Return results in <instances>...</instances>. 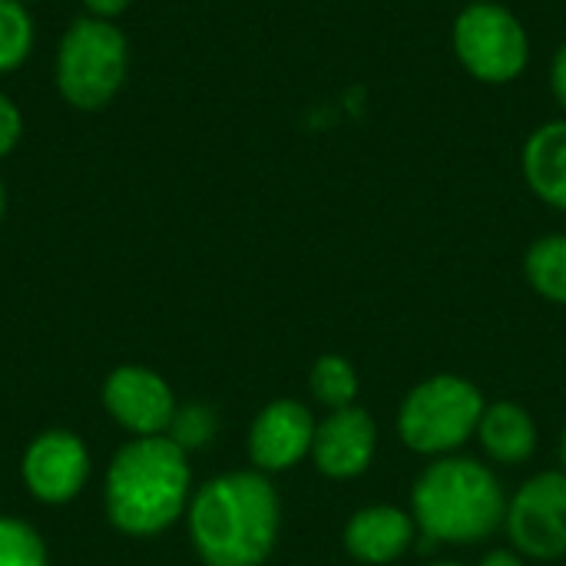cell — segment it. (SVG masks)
<instances>
[{
  "label": "cell",
  "instance_id": "cell-18",
  "mask_svg": "<svg viewBox=\"0 0 566 566\" xmlns=\"http://www.w3.org/2000/svg\"><path fill=\"white\" fill-rule=\"evenodd\" d=\"M0 566H46V547L30 524L0 517Z\"/></svg>",
  "mask_w": 566,
  "mask_h": 566
},
{
  "label": "cell",
  "instance_id": "cell-13",
  "mask_svg": "<svg viewBox=\"0 0 566 566\" xmlns=\"http://www.w3.org/2000/svg\"><path fill=\"white\" fill-rule=\"evenodd\" d=\"M521 166L531 192L541 202L566 212V116L537 126L527 136Z\"/></svg>",
  "mask_w": 566,
  "mask_h": 566
},
{
  "label": "cell",
  "instance_id": "cell-22",
  "mask_svg": "<svg viewBox=\"0 0 566 566\" xmlns=\"http://www.w3.org/2000/svg\"><path fill=\"white\" fill-rule=\"evenodd\" d=\"M133 0H83V7L90 10V17H103V20H113L119 17Z\"/></svg>",
  "mask_w": 566,
  "mask_h": 566
},
{
  "label": "cell",
  "instance_id": "cell-24",
  "mask_svg": "<svg viewBox=\"0 0 566 566\" xmlns=\"http://www.w3.org/2000/svg\"><path fill=\"white\" fill-rule=\"evenodd\" d=\"M557 458H560V464H564L566 471V428L560 431V444H557Z\"/></svg>",
  "mask_w": 566,
  "mask_h": 566
},
{
  "label": "cell",
  "instance_id": "cell-10",
  "mask_svg": "<svg viewBox=\"0 0 566 566\" xmlns=\"http://www.w3.org/2000/svg\"><path fill=\"white\" fill-rule=\"evenodd\" d=\"M315 418L302 401L279 398L265 405L249 428V458L262 474H279L295 468L312 454Z\"/></svg>",
  "mask_w": 566,
  "mask_h": 566
},
{
  "label": "cell",
  "instance_id": "cell-20",
  "mask_svg": "<svg viewBox=\"0 0 566 566\" xmlns=\"http://www.w3.org/2000/svg\"><path fill=\"white\" fill-rule=\"evenodd\" d=\"M20 136H23V116L17 103L7 93H0V159L17 149Z\"/></svg>",
  "mask_w": 566,
  "mask_h": 566
},
{
  "label": "cell",
  "instance_id": "cell-3",
  "mask_svg": "<svg viewBox=\"0 0 566 566\" xmlns=\"http://www.w3.org/2000/svg\"><path fill=\"white\" fill-rule=\"evenodd\" d=\"M411 517L428 544H478L504 524L507 497L488 464L448 454L415 481Z\"/></svg>",
  "mask_w": 566,
  "mask_h": 566
},
{
  "label": "cell",
  "instance_id": "cell-5",
  "mask_svg": "<svg viewBox=\"0 0 566 566\" xmlns=\"http://www.w3.org/2000/svg\"><path fill=\"white\" fill-rule=\"evenodd\" d=\"M484 395L461 375H434L408 391L398 408V438L428 458H448L464 448L481 424Z\"/></svg>",
  "mask_w": 566,
  "mask_h": 566
},
{
  "label": "cell",
  "instance_id": "cell-1",
  "mask_svg": "<svg viewBox=\"0 0 566 566\" xmlns=\"http://www.w3.org/2000/svg\"><path fill=\"white\" fill-rule=\"evenodd\" d=\"M282 504L262 471H229L189 501V537L206 566H262L275 551Z\"/></svg>",
  "mask_w": 566,
  "mask_h": 566
},
{
  "label": "cell",
  "instance_id": "cell-7",
  "mask_svg": "<svg viewBox=\"0 0 566 566\" xmlns=\"http://www.w3.org/2000/svg\"><path fill=\"white\" fill-rule=\"evenodd\" d=\"M507 537L521 557H566V471H544L507 501Z\"/></svg>",
  "mask_w": 566,
  "mask_h": 566
},
{
  "label": "cell",
  "instance_id": "cell-21",
  "mask_svg": "<svg viewBox=\"0 0 566 566\" xmlns=\"http://www.w3.org/2000/svg\"><path fill=\"white\" fill-rule=\"evenodd\" d=\"M551 90H554L560 109L566 113V43H560L557 53H554V63H551Z\"/></svg>",
  "mask_w": 566,
  "mask_h": 566
},
{
  "label": "cell",
  "instance_id": "cell-15",
  "mask_svg": "<svg viewBox=\"0 0 566 566\" xmlns=\"http://www.w3.org/2000/svg\"><path fill=\"white\" fill-rule=\"evenodd\" d=\"M524 275L541 298L566 305V232H551L531 242L524 255Z\"/></svg>",
  "mask_w": 566,
  "mask_h": 566
},
{
  "label": "cell",
  "instance_id": "cell-16",
  "mask_svg": "<svg viewBox=\"0 0 566 566\" xmlns=\"http://www.w3.org/2000/svg\"><path fill=\"white\" fill-rule=\"evenodd\" d=\"M308 388H312V395H315V401L322 408L342 411V408H352L355 398H358V371L342 355H322L312 365Z\"/></svg>",
  "mask_w": 566,
  "mask_h": 566
},
{
  "label": "cell",
  "instance_id": "cell-6",
  "mask_svg": "<svg viewBox=\"0 0 566 566\" xmlns=\"http://www.w3.org/2000/svg\"><path fill=\"white\" fill-rule=\"evenodd\" d=\"M451 46L461 66L491 86L517 80L531 63V36L517 13L501 3H471L454 17Z\"/></svg>",
  "mask_w": 566,
  "mask_h": 566
},
{
  "label": "cell",
  "instance_id": "cell-27",
  "mask_svg": "<svg viewBox=\"0 0 566 566\" xmlns=\"http://www.w3.org/2000/svg\"><path fill=\"white\" fill-rule=\"evenodd\" d=\"M474 3H501V0H474Z\"/></svg>",
  "mask_w": 566,
  "mask_h": 566
},
{
  "label": "cell",
  "instance_id": "cell-28",
  "mask_svg": "<svg viewBox=\"0 0 566 566\" xmlns=\"http://www.w3.org/2000/svg\"><path fill=\"white\" fill-rule=\"evenodd\" d=\"M20 3H36V0H20Z\"/></svg>",
  "mask_w": 566,
  "mask_h": 566
},
{
  "label": "cell",
  "instance_id": "cell-19",
  "mask_svg": "<svg viewBox=\"0 0 566 566\" xmlns=\"http://www.w3.org/2000/svg\"><path fill=\"white\" fill-rule=\"evenodd\" d=\"M216 434V415L212 408L206 405H186V408H176V418L169 424V434L182 451H192V448H202L209 444Z\"/></svg>",
  "mask_w": 566,
  "mask_h": 566
},
{
  "label": "cell",
  "instance_id": "cell-4",
  "mask_svg": "<svg viewBox=\"0 0 566 566\" xmlns=\"http://www.w3.org/2000/svg\"><path fill=\"white\" fill-rule=\"evenodd\" d=\"M129 70L126 33L103 17H80L56 46V90L83 113H96L116 99Z\"/></svg>",
  "mask_w": 566,
  "mask_h": 566
},
{
  "label": "cell",
  "instance_id": "cell-17",
  "mask_svg": "<svg viewBox=\"0 0 566 566\" xmlns=\"http://www.w3.org/2000/svg\"><path fill=\"white\" fill-rule=\"evenodd\" d=\"M33 17L20 0H0V73L17 70L33 50Z\"/></svg>",
  "mask_w": 566,
  "mask_h": 566
},
{
  "label": "cell",
  "instance_id": "cell-23",
  "mask_svg": "<svg viewBox=\"0 0 566 566\" xmlns=\"http://www.w3.org/2000/svg\"><path fill=\"white\" fill-rule=\"evenodd\" d=\"M478 566H524V557L517 551H491Z\"/></svg>",
  "mask_w": 566,
  "mask_h": 566
},
{
  "label": "cell",
  "instance_id": "cell-25",
  "mask_svg": "<svg viewBox=\"0 0 566 566\" xmlns=\"http://www.w3.org/2000/svg\"><path fill=\"white\" fill-rule=\"evenodd\" d=\"M3 209H7V189H3V182H0V219H3Z\"/></svg>",
  "mask_w": 566,
  "mask_h": 566
},
{
  "label": "cell",
  "instance_id": "cell-2",
  "mask_svg": "<svg viewBox=\"0 0 566 566\" xmlns=\"http://www.w3.org/2000/svg\"><path fill=\"white\" fill-rule=\"evenodd\" d=\"M189 461L172 438H136L116 451L106 471V514L119 534L153 537L189 507Z\"/></svg>",
  "mask_w": 566,
  "mask_h": 566
},
{
  "label": "cell",
  "instance_id": "cell-9",
  "mask_svg": "<svg viewBox=\"0 0 566 566\" xmlns=\"http://www.w3.org/2000/svg\"><path fill=\"white\" fill-rule=\"evenodd\" d=\"M20 474L36 501L66 504L83 491L90 478L86 444L70 431H43L30 441Z\"/></svg>",
  "mask_w": 566,
  "mask_h": 566
},
{
  "label": "cell",
  "instance_id": "cell-26",
  "mask_svg": "<svg viewBox=\"0 0 566 566\" xmlns=\"http://www.w3.org/2000/svg\"><path fill=\"white\" fill-rule=\"evenodd\" d=\"M431 566H461V564H454V560H441V564H431Z\"/></svg>",
  "mask_w": 566,
  "mask_h": 566
},
{
  "label": "cell",
  "instance_id": "cell-14",
  "mask_svg": "<svg viewBox=\"0 0 566 566\" xmlns=\"http://www.w3.org/2000/svg\"><path fill=\"white\" fill-rule=\"evenodd\" d=\"M484 454L504 468L527 464L537 451V424L531 411L517 401H494L484 408L478 434Z\"/></svg>",
  "mask_w": 566,
  "mask_h": 566
},
{
  "label": "cell",
  "instance_id": "cell-11",
  "mask_svg": "<svg viewBox=\"0 0 566 566\" xmlns=\"http://www.w3.org/2000/svg\"><path fill=\"white\" fill-rule=\"evenodd\" d=\"M378 451V428L365 408L328 411L325 421L315 424L312 461L332 481H352L365 474Z\"/></svg>",
  "mask_w": 566,
  "mask_h": 566
},
{
  "label": "cell",
  "instance_id": "cell-8",
  "mask_svg": "<svg viewBox=\"0 0 566 566\" xmlns=\"http://www.w3.org/2000/svg\"><path fill=\"white\" fill-rule=\"evenodd\" d=\"M103 405L119 428L136 438L166 434L176 418L172 388L149 368L123 365L103 381Z\"/></svg>",
  "mask_w": 566,
  "mask_h": 566
},
{
  "label": "cell",
  "instance_id": "cell-12",
  "mask_svg": "<svg viewBox=\"0 0 566 566\" xmlns=\"http://www.w3.org/2000/svg\"><path fill=\"white\" fill-rule=\"evenodd\" d=\"M418 524L408 511L391 507V504H371L361 507L348 524H345V551L361 560V564L385 566L405 557L415 544Z\"/></svg>",
  "mask_w": 566,
  "mask_h": 566
}]
</instances>
